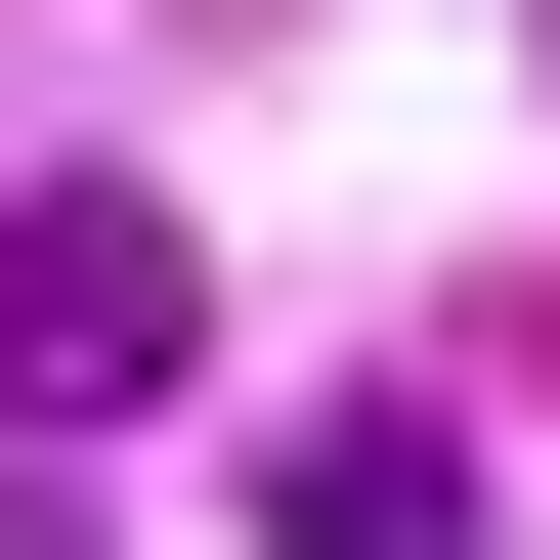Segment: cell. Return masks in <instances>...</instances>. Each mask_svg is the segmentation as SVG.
Returning <instances> with one entry per match:
<instances>
[{"instance_id": "6da1fadb", "label": "cell", "mask_w": 560, "mask_h": 560, "mask_svg": "<svg viewBox=\"0 0 560 560\" xmlns=\"http://www.w3.org/2000/svg\"><path fill=\"white\" fill-rule=\"evenodd\" d=\"M173 346H215V259H173L130 173H44V215H0V431H86V388H173Z\"/></svg>"}, {"instance_id": "7a4b0ae2", "label": "cell", "mask_w": 560, "mask_h": 560, "mask_svg": "<svg viewBox=\"0 0 560 560\" xmlns=\"http://www.w3.org/2000/svg\"><path fill=\"white\" fill-rule=\"evenodd\" d=\"M259 560H475V431L346 388V431H259Z\"/></svg>"}]
</instances>
